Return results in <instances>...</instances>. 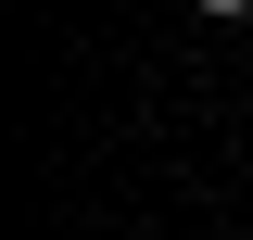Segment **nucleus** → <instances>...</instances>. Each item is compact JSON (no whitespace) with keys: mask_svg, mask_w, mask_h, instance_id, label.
<instances>
[{"mask_svg":"<svg viewBox=\"0 0 253 240\" xmlns=\"http://www.w3.org/2000/svg\"><path fill=\"white\" fill-rule=\"evenodd\" d=\"M203 13H253V0H203Z\"/></svg>","mask_w":253,"mask_h":240,"instance_id":"obj_1","label":"nucleus"}]
</instances>
